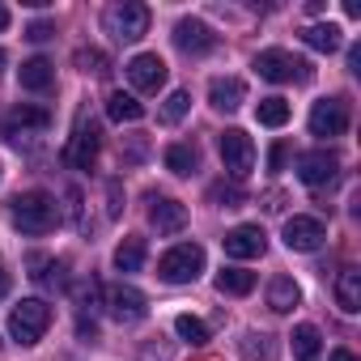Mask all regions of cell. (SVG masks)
I'll use <instances>...</instances> for the list:
<instances>
[{"label":"cell","instance_id":"4","mask_svg":"<svg viewBox=\"0 0 361 361\" xmlns=\"http://www.w3.org/2000/svg\"><path fill=\"white\" fill-rule=\"evenodd\" d=\"M47 327H51V306L39 302V298H26L22 306L9 310V336H13L18 344H26V348L39 344Z\"/></svg>","mask_w":361,"mask_h":361},{"label":"cell","instance_id":"6","mask_svg":"<svg viewBox=\"0 0 361 361\" xmlns=\"http://www.w3.org/2000/svg\"><path fill=\"white\" fill-rule=\"evenodd\" d=\"M217 149H221V161H226L230 178H247V174H251V166H255V145H251V136H247L243 128H226L221 140H217Z\"/></svg>","mask_w":361,"mask_h":361},{"label":"cell","instance_id":"27","mask_svg":"<svg viewBox=\"0 0 361 361\" xmlns=\"http://www.w3.org/2000/svg\"><path fill=\"white\" fill-rule=\"evenodd\" d=\"M255 119H259L264 128H281V123H289V102H285V98H259Z\"/></svg>","mask_w":361,"mask_h":361},{"label":"cell","instance_id":"3","mask_svg":"<svg viewBox=\"0 0 361 361\" xmlns=\"http://www.w3.org/2000/svg\"><path fill=\"white\" fill-rule=\"evenodd\" d=\"M102 26L115 43H136V39L149 35V9L140 0H123V5H111L102 13Z\"/></svg>","mask_w":361,"mask_h":361},{"label":"cell","instance_id":"25","mask_svg":"<svg viewBox=\"0 0 361 361\" xmlns=\"http://www.w3.org/2000/svg\"><path fill=\"white\" fill-rule=\"evenodd\" d=\"M217 289L243 298V293L255 289V272H247V268H221V272H217Z\"/></svg>","mask_w":361,"mask_h":361},{"label":"cell","instance_id":"35","mask_svg":"<svg viewBox=\"0 0 361 361\" xmlns=\"http://www.w3.org/2000/svg\"><path fill=\"white\" fill-rule=\"evenodd\" d=\"M213 200H226V209H234V204H243V192L238 188H213Z\"/></svg>","mask_w":361,"mask_h":361},{"label":"cell","instance_id":"28","mask_svg":"<svg viewBox=\"0 0 361 361\" xmlns=\"http://www.w3.org/2000/svg\"><path fill=\"white\" fill-rule=\"evenodd\" d=\"M196 161H200V157H196L192 145H170V149H166V170H174V174H192Z\"/></svg>","mask_w":361,"mask_h":361},{"label":"cell","instance_id":"11","mask_svg":"<svg viewBox=\"0 0 361 361\" xmlns=\"http://www.w3.org/2000/svg\"><path fill=\"white\" fill-rule=\"evenodd\" d=\"M281 238H285L289 251H319L323 238H327V230H323L319 217H289L285 230H281Z\"/></svg>","mask_w":361,"mask_h":361},{"label":"cell","instance_id":"8","mask_svg":"<svg viewBox=\"0 0 361 361\" xmlns=\"http://www.w3.org/2000/svg\"><path fill=\"white\" fill-rule=\"evenodd\" d=\"M128 81L140 90V94H157L166 85V60L157 51H140L128 60Z\"/></svg>","mask_w":361,"mask_h":361},{"label":"cell","instance_id":"30","mask_svg":"<svg viewBox=\"0 0 361 361\" xmlns=\"http://www.w3.org/2000/svg\"><path fill=\"white\" fill-rule=\"evenodd\" d=\"M188 106H192V94H188V90H174V94L166 98V106H161V119H166V123H178V119L188 115Z\"/></svg>","mask_w":361,"mask_h":361},{"label":"cell","instance_id":"34","mask_svg":"<svg viewBox=\"0 0 361 361\" xmlns=\"http://www.w3.org/2000/svg\"><path fill=\"white\" fill-rule=\"evenodd\" d=\"M51 35H56V26H51V22H30V30H26V39H30V43H47Z\"/></svg>","mask_w":361,"mask_h":361},{"label":"cell","instance_id":"39","mask_svg":"<svg viewBox=\"0 0 361 361\" xmlns=\"http://www.w3.org/2000/svg\"><path fill=\"white\" fill-rule=\"evenodd\" d=\"M0 68H5V51H0Z\"/></svg>","mask_w":361,"mask_h":361},{"label":"cell","instance_id":"38","mask_svg":"<svg viewBox=\"0 0 361 361\" xmlns=\"http://www.w3.org/2000/svg\"><path fill=\"white\" fill-rule=\"evenodd\" d=\"M5 26H9V9L0 5V35H5Z\"/></svg>","mask_w":361,"mask_h":361},{"label":"cell","instance_id":"33","mask_svg":"<svg viewBox=\"0 0 361 361\" xmlns=\"http://www.w3.org/2000/svg\"><path fill=\"white\" fill-rule=\"evenodd\" d=\"M285 157H289V145L285 140H276L272 149H268V170L276 174V170H285Z\"/></svg>","mask_w":361,"mask_h":361},{"label":"cell","instance_id":"12","mask_svg":"<svg viewBox=\"0 0 361 361\" xmlns=\"http://www.w3.org/2000/svg\"><path fill=\"white\" fill-rule=\"evenodd\" d=\"M221 247H226L230 259H259V255L268 251V238H264L259 226H234V230L221 238Z\"/></svg>","mask_w":361,"mask_h":361},{"label":"cell","instance_id":"17","mask_svg":"<svg viewBox=\"0 0 361 361\" xmlns=\"http://www.w3.org/2000/svg\"><path fill=\"white\" fill-rule=\"evenodd\" d=\"M18 81H22V90H30V94H47V90L56 85V68H51V60L35 56V60H26V64L18 68Z\"/></svg>","mask_w":361,"mask_h":361},{"label":"cell","instance_id":"26","mask_svg":"<svg viewBox=\"0 0 361 361\" xmlns=\"http://www.w3.org/2000/svg\"><path fill=\"white\" fill-rule=\"evenodd\" d=\"M140 264H145V238H123L115 247V268L119 272H136Z\"/></svg>","mask_w":361,"mask_h":361},{"label":"cell","instance_id":"16","mask_svg":"<svg viewBox=\"0 0 361 361\" xmlns=\"http://www.w3.org/2000/svg\"><path fill=\"white\" fill-rule=\"evenodd\" d=\"M243 98H247L243 77H213V81H209V102H213L217 111H238Z\"/></svg>","mask_w":361,"mask_h":361},{"label":"cell","instance_id":"18","mask_svg":"<svg viewBox=\"0 0 361 361\" xmlns=\"http://www.w3.org/2000/svg\"><path fill=\"white\" fill-rule=\"evenodd\" d=\"M26 264H30V281H35L39 289H64V264H60V259H51V255H30Z\"/></svg>","mask_w":361,"mask_h":361},{"label":"cell","instance_id":"21","mask_svg":"<svg viewBox=\"0 0 361 361\" xmlns=\"http://www.w3.org/2000/svg\"><path fill=\"white\" fill-rule=\"evenodd\" d=\"M298 302H302V289L293 285V276H276V281L268 285V306H272L276 314H289Z\"/></svg>","mask_w":361,"mask_h":361},{"label":"cell","instance_id":"36","mask_svg":"<svg viewBox=\"0 0 361 361\" xmlns=\"http://www.w3.org/2000/svg\"><path fill=\"white\" fill-rule=\"evenodd\" d=\"M9 285H13V281H9V272H0V302L9 298Z\"/></svg>","mask_w":361,"mask_h":361},{"label":"cell","instance_id":"2","mask_svg":"<svg viewBox=\"0 0 361 361\" xmlns=\"http://www.w3.org/2000/svg\"><path fill=\"white\" fill-rule=\"evenodd\" d=\"M204 272V247L200 243H178L157 259V276L166 285H192Z\"/></svg>","mask_w":361,"mask_h":361},{"label":"cell","instance_id":"15","mask_svg":"<svg viewBox=\"0 0 361 361\" xmlns=\"http://www.w3.org/2000/svg\"><path fill=\"white\" fill-rule=\"evenodd\" d=\"M94 157H98V128H94V123H90V128L81 123V128L73 132L68 149H64V161H68L73 170H90Z\"/></svg>","mask_w":361,"mask_h":361},{"label":"cell","instance_id":"7","mask_svg":"<svg viewBox=\"0 0 361 361\" xmlns=\"http://www.w3.org/2000/svg\"><path fill=\"white\" fill-rule=\"evenodd\" d=\"M336 174H340V157L331 149H306L298 157V178L306 188H327L336 183Z\"/></svg>","mask_w":361,"mask_h":361},{"label":"cell","instance_id":"20","mask_svg":"<svg viewBox=\"0 0 361 361\" xmlns=\"http://www.w3.org/2000/svg\"><path fill=\"white\" fill-rule=\"evenodd\" d=\"M289 348H293V357H298V361H319V348H323L319 327H314V323H298V327H293V336H289Z\"/></svg>","mask_w":361,"mask_h":361},{"label":"cell","instance_id":"9","mask_svg":"<svg viewBox=\"0 0 361 361\" xmlns=\"http://www.w3.org/2000/svg\"><path fill=\"white\" fill-rule=\"evenodd\" d=\"M174 47L183 51V56H209L217 47V35L200 18H183V22L174 26Z\"/></svg>","mask_w":361,"mask_h":361},{"label":"cell","instance_id":"19","mask_svg":"<svg viewBox=\"0 0 361 361\" xmlns=\"http://www.w3.org/2000/svg\"><path fill=\"white\" fill-rule=\"evenodd\" d=\"M336 302H340L344 314H357L361 310V272L357 268H344L336 276Z\"/></svg>","mask_w":361,"mask_h":361},{"label":"cell","instance_id":"23","mask_svg":"<svg viewBox=\"0 0 361 361\" xmlns=\"http://www.w3.org/2000/svg\"><path fill=\"white\" fill-rule=\"evenodd\" d=\"M106 115L115 119V123H136L140 115H145V106L132 98V94H123V90H115L111 98H106Z\"/></svg>","mask_w":361,"mask_h":361},{"label":"cell","instance_id":"5","mask_svg":"<svg viewBox=\"0 0 361 361\" xmlns=\"http://www.w3.org/2000/svg\"><path fill=\"white\" fill-rule=\"evenodd\" d=\"M255 73H259L264 81H272V85H285V81H310V64L298 60V56H289V51H281V47L259 51V56H255Z\"/></svg>","mask_w":361,"mask_h":361},{"label":"cell","instance_id":"22","mask_svg":"<svg viewBox=\"0 0 361 361\" xmlns=\"http://www.w3.org/2000/svg\"><path fill=\"white\" fill-rule=\"evenodd\" d=\"M340 35H344V30L331 26V22H327V26H306V30H302V43L314 47V51H327V56H331V51H340V43H344Z\"/></svg>","mask_w":361,"mask_h":361},{"label":"cell","instance_id":"10","mask_svg":"<svg viewBox=\"0 0 361 361\" xmlns=\"http://www.w3.org/2000/svg\"><path fill=\"white\" fill-rule=\"evenodd\" d=\"M348 132V106L340 98H323L310 111V136H344Z\"/></svg>","mask_w":361,"mask_h":361},{"label":"cell","instance_id":"14","mask_svg":"<svg viewBox=\"0 0 361 361\" xmlns=\"http://www.w3.org/2000/svg\"><path fill=\"white\" fill-rule=\"evenodd\" d=\"M149 226L157 234H178V230L188 226V209L178 204V200H170V196H153L149 200Z\"/></svg>","mask_w":361,"mask_h":361},{"label":"cell","instance_id":"1","mask_svg":"<svg viewBox=\"0 0 361 361\" xmlns=\"http://www.w3.org/2000/svg\"><path fill=\"white\" fill-rule=\"evenodd\" d=\"M13 226L22 230V234H47L56 221H60V213H56V200L47 196V192H22L18 200H13Z\"/></svg>","mask_w":361,"mask_h":361},{"label":"cell","instance_id":"31","mask_svg":"<svg viewBox=\"0 0 361 361\" xmlns=\"http://www.w3.org/2000/svg\"><path fill=\"white\" fill-rule=\"evenodd\" d=\"M77 68H81V73H106V56L94 51V47H90V51L81 47V51H77Z\"/></svg>","mask_w":361,"mask_h":361},{"label":"cell","instance_id":"13","mask_svg":"<svg viewBox=\"0 0 361 361\" xmlns=\"http://www.w3.org/2000/svg\"><path fill=\"white\" fill-rule=\"evenodd\" d=\"M106 306H111V319H119V323H140V319L149 314L145 293H136L132 285H115V289L106 293Z\"/></svg>","mask_w":361,"mask_h":361},{"label":"cell","instance_id":"29","mask_svg":"<svg viewBox=\"0 0 361 361\" xmlns=\"http://www.w3.org/2000/svg\"><path fill=\"white\" fill-rule=\"evenodd\" d=\"M174 331L183 336L188 344H209V327H204L196 314H178V319H174Z\"/></svg>","mask_w":361,"mask_h":361},{"label":"cell","instance_id":"24","mask_svg":"<svg viewBox=\"0 0 361 361\" xmlns=\"http://www.w3.org/2000/svg\"><path fill=\"white\" fill-rule=\"evenodd\" d=\"M51 123V115L43 111V106H18V111H9V119H5V132L13 136L18 128L26 132V128H47Z\"/></svg>","mask_w":361,"mask_h":361},{"label":"cell","instance_id":"32","mask_svg":"<svg viewBox=\"0 0 361 361\" xmlns=\"http://www.w3.org/2000/svg\"><path fill=\"white\" fill-rule=\"evenodd\" d=\"M243 353H247L251 361H255V357H264V361H268V357H272V344H268V336H255V331H251V336H247V344H243Z\"/></svg>","mask_w":361,"mask_h":361},{"label":"cell","instance_id":"37","mask_svg":"<svg viewBox=\"0 0 361 361\" xmlns=\"http://www.w3.org/2000/svg\"><path fill=\"white\" fill-rule=\"evenodd\" d=\"M327 361H357V357H353V353H348V348H336V353H331V357H327Z\"/></svg>","mask_w":361,"mask_h":361}]
</instances>
